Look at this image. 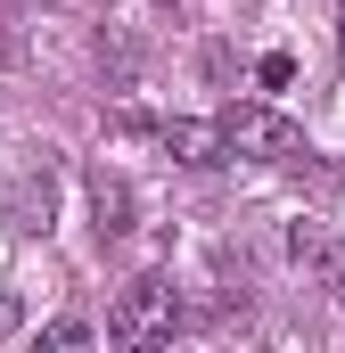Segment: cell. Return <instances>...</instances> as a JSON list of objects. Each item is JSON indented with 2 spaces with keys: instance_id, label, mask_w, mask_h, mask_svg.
Wrapping results in <instances>:
<instances>
[{
  "instance_id": "6da1fadb",
  "label": "cell",
  "mask_w": 345,
  "mask_h": 353,
  "mask_svg": "<svg viewBox=\"0 0 345 353\" xmlns=\"http://www.w3.org/2000/svg\"><path fill=\"white\" fill-rule=\"evenodd\" d=\"M172 329H181V288L172 279H132L124 296H115V312H107V337L115 345H165Z\"/></svg>"
},
{
  "instance_id": "7a4b0ae2",
  "label": "cell",
  "mask_w": 345,
  "mask_h": 353,
  "mask_svg": "<svg viewBox=\"0 0 345 353\" xmlns=\"http://www.w3.org/2000/svg\"><path fill=\"white\" fill-rule=\"evenodd\" d=\"M222 140H230V157H255V165H296L304 157V132L279 107H230L222 115Z\"/></svg>"
},
{
  "instance_id": "3957f363",
  "label": "cell",
  "mask_w": 345,
  "mask_h": 353,
  "mask_svg": "<svg viewBox=\"0 0 345 353\" xmlns=\"http://www.w3.org/2000/svg\"><path fill=\"white\" fill-rule=\"evenodd\" d=\"M165 157L189 165V173H214V165L230 157V140H222V123H206V115H172L165 123Z\"/></svg>"
},
{
  "instance_id": "277c9868",
  "label": "cell",
  "mask_w": 345,
  "mask_h": 353,
  "mask_svg": "<svg viewBox=\"0 0 345 353\" xmlns=\"http://www.w3.org/2000/svg\"><path fill=\"white\" fill-rule=\"evenodd\" d=\"M90 205H99V239H124V230H132V189H124L115 173L90 181Z\"/></svg>"
},
{
  "instance_id": "5b68a950",
  "label": "cell",
  "mask_w": 345,
  "mask_h": 353,
  "mask_svg": "<svg viewBox=\"0 0 345 353\" xmlns=\"http://www.w3.org/2000/svg\"><path fill=\"white\" fill-rule=\"evenodd\" d=\"M41 345H58V353L90 345V321H83V312H66V321H50V329H41Z\"/></svg>"
},
{
  "instance_id": "8992f818",
  "label": "cell",
  "mask_w": 345,
  "mask_h": 353,
  "mask_svg": "<svg viewBox=\"0 0 345 353\" xmlns=\"http://www.w3.org/2000/svg\"><path fill=\"white\" fill-rule=\"evenodd\" d=\"M337 41H345V8H337Z\"/></svg>"
}]
</instances>
